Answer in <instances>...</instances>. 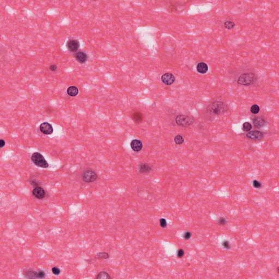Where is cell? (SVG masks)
Returning <instances> with one entry per match:
<instances>
[{
	"label": "cell",
	"instance_id": "7a4b0ae2",
	"mask_svg": "<svg viewBox=\"0 0 279 279\" xmlns=\"http://www.w3.org/2000/svg\"><path fill=\"white\" fill-rule=\"evenodd\" d=\"M256 79L257 77L254 73H244L239 77L237 82L238 84L243 86H250L253 84Z\"/></svg>",
	"mask_w": 279,
	"mask_h": 279
},
{
	"label": "cell",
	"instance_id": "83f0119b",
	"mask_svg": "<svg viewBox=\"0 0 279 279\" xmlns=\"http://www.w3.org/2000/svg\"><path fill=\"white\" fill-rule=\"evenodd\" d=\"M184 255V251L182 249H180L178 250L177 253V257H178L182 258Z\"/></svg>",
	"mask_w": 279,
	"mask_h": 279
},
{
	"label": "cell",
	"instance_id": "9c48e42d",
	"mask_svg": "<svg viewBox=\"0 0 279 279\" xmlns=\"http://www.w3.org/2000/svg\"><path fill=\"white\" fill-rule=\"evenodd\" d=\"M32 193L35 198L39 200L43 199L46 196V192L45 190L40 186L34 188Z\"/></svg>",
	"mask_w": 279,
	"mask_h": 279
},
{
	"label": "cell",
	"instance_id": "44dd1931",
	"mask_svg": "<svg viewBox=\"0 0 279 279\" xmlns=\"http://www.w3.org/2000/svg\"><path fill=\"white\" fill-rule=\"evenodd\" d=\"M174 141L177 145H182L184 141V139L182 135H177L174 138Z\"/></svg>",
	"mask_w": 279,
	"mask_h": 279
},
{
	"label": "cell",
	"instance_id": "5bb4252c",
	"mask_svg": "<svg viewBox=\"0 0 279 279\" xmlns=\"http://www.w3.org/2000/svg\"><path fill=\"white\" fill-rule=\"evenodd\" d=\"M253 124L255 127L260 128L266 125V121L261 117H255L253 119Z\"/></svg>",
	"mask_w": 279,
	"mask_h": 279
},
{
	"label": "cell",
	"instance_id": "603a6c76",
	"mask_svg": "<svg viewBox=\"0 0 279 279\" xmlns=\"http://www.w3.org/2000/svg\"><path fill=\"white\" fill-rule=\"evenodd\" d=\"M252 128H253L252 125H251L250 123L245 122L244 123L243 125L242 129L244 131H249L251 130Z\"/></svg>",
	"mask_w": 279,
	"mask_h": 279
},
{
	"label": "cell",
	"instance_id": "8fae6325",
	"mask_svg": "<svg viewBox=\"0 0 279 279\" xmlns=\"http://www.w3.org/2000/svg\"><path fill=\"white\" fill-rule=\"evenodd\" d=\"M246 136L247 138L253 140H260L263 137V134L260 131L254 130L246 134Z\"/></svg>",
	"mask_w": 279,
	"mask_h": 279
},
{
	"label": "cell",
	"instance_id": "3957f363",
	"mask_svg": "<svg viewBox=\"0 0 279 279\" xmlns=\"http://www.w3.org/2000/svg\"><path fill=\"white\" fill-rule=\"evenodd\" d=\"M31 160L35 165L39 168H46L49 166V164L44 156L39 152L33 153L31 156Z\"/></svg>",
	"mask_w": 279,
	"mask_h": 279
},
{
	"label": "cell",
	"instance_id": "ffe728a7",
	"mask_svg": "<svg viewBox=\"0 0 279 279\" xmlns=\"http://www.w3.org/2000/svg\"><path fill=\"white\" fill-rule=\"evenodd\" d=\"M96 257H97V258L100 259V260H102V259H107V258L110 257V255H109V253H107L101 252V253H97Z\"/></svg>",
	"mask_w": 279,
	"mask_h": 279
},
{
	"label": "cell",
	"instance_id": "d6a6232c",
	"mask_svg": "<svg viewBox=\"0 0 279 279\" xmlns=\"http://www.w3.org/2000/svg\"><path fill=\"white\" fill-rule=\"evenodd\" d=\"M226 223V220L224 219L223 218H221L220 219H219V223L221 225H225V223Z\"/></svg>",
	"mask_w": 279,
	"mask_h": 279
},
{
	"label": "cell",
	"instance_id": "f546056e",
	"mask_svg": "<svg viewBox=\"0 0 279 279\" xmlns=\"http://www.w3.org/2000/svg\"><path fill=\"white\" fill-rule=\"evenodd\" d=\"M223 247L226 249H229L230 248V244L228 242V241H225L223 242Z\"/></svg>",
	"mask_w": 279,
	"mask_h": 279
},
{
	"label": "cell",
	"instance_id": "6da1fadb",
	"mask_svg": "<svg viewBox=\"0 0 279 279\" xmlns=\"http://www.w3.org/2000/svg\"><path fill=\"white\" fill-rule=\"evenodd\" d=\"M228 109L227 104L221 101L213 102L207 107V112L209 114L219 115L223 114Z\"/></svg>",
	"mask_w": 279,
	"mask_h": 279
},
{
	"label": "cell",
	"instance_id": "d6986e66",
	"mask_svg": "<svg viewBox=\"0 0 279 279\" xmlns=\"http://www.w3.org/2000/svg\"><path fill=\"white\" fill-rule=\"evenodd\" d=\"M97 279H111V278L109 274L105 271H102L99 273L96 277Z\"/></svg>",
	"mask_w": 279,
	"mask_h": 279
},
{
	"label": "cell",
	"instance_id": "7c38bea8",
	"mask_svg": "<svg viewBox=\"0 0 279 279\" xmlns=\"http://www.w3.org/2000/svg\"><path fill=\"white\" fill-rule=\"evenodd\" d=\"M75 58L77 62L81 64L85 63L88 59V57L85 52L79 51L75 54Z\"/></svg>",
	"mask_w": 279,
	"mask_h": 279
},
{
	"label": "cell",
	"instance_id": "ba28073f",
	"mask_svg": "<svg viewBox=\"0 0 279 279\" xmlns=\"http://www.w3.org/2000/svg\"><path fill=\"white\" fill-rule=\"evenodd\" d=\"M66 47L69 51L76 52L80 47V43L76 39H70L67 42Z\"/></svg>",
	"mask_w": 279,
	"mask_h": 279
},
{
	"label": "cell",
	"instance_id": "7402d4cb",
	"mask_svg": "<svg viewBox=\"0 0 279 279\" xmlns=\"http://www.w3.org/2000/svg\"><path fill=\"white\" fill-rule=\"evenodd\" d=\"M235 24L234 22H232V21H226V22H225L224 23V26L226 29H227L228 30H231L232 29H233L234 27H235Z\"/></svg>",
	"mask_w": 279,
	"mask_h": 279
},
{
	"label": "cell",
	"instance_id": "52a82bcc",
	"mask_svg": "<svg viewBox=\"0 0 279 279\" xmlns=\"http://www.w3.org/2000/svg\"><path fill=\"white\" fill-rule=\"evenodd\" d=\"M40 131L45 135H51L54 132V129L52 125L48 122L42 123L39 126Z\"/></svg>",
	"mask_w": 279,
	"mask_h": 279
},
{
	"label": "cell",
	"instance_id": "836d02e7",
	"mask_svg": "<svg viewBox=\"0 0 279 279\" xmlns=\"http://www.w3.org/2000/svg\"><path fill=\"white\" fill-rule=\"evenodd\" d=\"M5 143H5V141H4V140H3V139H1V140H0V147H1V148H2L5 146Z\"/></svg>",
	"mask_w": 279,
	"mask_h": 279
},
{
	"label": "cell",
	"instance_id": "1f68e13d",
	"mask_svg": "<svg viewBox=\"0 0 279 279\" xmlns=\"http://www.w3.org/2000/svg\"><path fill=\"white\" fill-rule=\"evenodd\" d=\"M191 237V234L190 233V232H185L184 234V238L185 239H189Z\"/></svg>",
	"mask_w": 279,
	"mask_h": 279
},
{
	"label": "cell",
	"instance_id": "30bf717a",
	"mask_svg": "<svg viewBox=\"0 0 279 279\" xmlns=\"http://www.w3.org/2000/svg\"><path fill=\"white\" fill-rule=\"evenodd\" d=\"M161 81L166 85H171L175 81V77L171 73H167L161 77Z\"/></svg>",
	"mask_w": 279,
	"mask_h": 279
},
{
	"label": "cell",
	"instance_id": "4dcf8cb0",
	"mask_svg": "<svg viewBox=\"0 0 279 279\" xmlns=\"http://www.w3.org/2000/svg\"><path fill=\"white\" fill-rule=\"evenodd\" d=\"M49 69L51 72H56L57 69V66L56 65H50Z\"/></svg>",
	"mask_w": 279,
	"mask_h": 279
},
{
	"label": "cell",
	"instance_id": "4316f807",
	"mask_svg": "<svg viewBox=\"0 0 279 279\" xmlns=\"http://www.w3.org/2000/svg\"><path fill=\"white\" fill-rule=\"evenodd\" d=\"M253 185L255 188H260L262 186V185L260 183V182H259L258 181L256 180H255L253 181Z\"/></svg>",
	"mask_w": 279,
	"mask_h": 279
},
{
	"label": "cell",
	"instance_id": "5b68a950",
	"mask_svg": "<svg viewBox=\"0 0 279 279\" xmlns=\"http://www.w3.org/2000/svg\"><path fill=\"white\" fill-rule=\"evenodd\" d=\"M23 274L27 279H43L45 277V271H34L33 270H25L23 271Z\"/></svg>",
	"mask_w": 279,
	"mask_h": 279
},
{
	"label": "cell",
	"instance_id": "2e32d148",
	"mask_svg": "<svg viewBox=\"0 0 279 279\" xmlns=\"http://www.w3.org/2000/svg\"><path fill=\"white\" fill-rule=\"evenodd\" d=\"M152 168L150 165L146 163H142L139 165V172L141 173H146L150 172Z\"/></svg>",
	"mask_w": 279,
	"mask_h": 279
},
{
	"label": "cell",
	"instance_id": "9a60e30c",
	"mask_svg": "<svg viewBox=\"0 0 279 279\" xmlns=\"http://www.w3.org/2000/svg\"><path fill=\"white\" fill-rule=\"evenodd\" d=\"M131 118L135 123H140L143 120V117L141 112L140 111H135L131 115Z\"/></svg>",
	"mask_w": 279,
	"mask_h": 279
},
{
	"label": "cell",
	"instance_id": "484cf974",
	"mask_svg": "<svg viewBox=\"0 0 279 279\" xmlns=\"http://www.w3.org/2000/svg\"><path fill=\"white\" fill-rule=\"evenodd\" d=\"M160 225L161 228H165L167 226V222L166 220L164 218L160 219Z\"/></svg>",
	"mask_w": 279,
	"mask_h": 279
},
{
	"label": "cell",
	"instance_id": "4fadbf2b",
	"mask_svg": "<svg viewBox=\"0 0 279 279\" xmlns=\"http://www.w3.org/2000/svg\"><path fill=\"white\" fill-rule=\"evenodd\" d=\"M130 146L131 149L135 152H140L143 147V144L140 140L138 139H135L132 140L130 143Z\"/></svg>",
	"mask_w": 279,
	"mask_h": 279
},
{
	"label": "cell",
	"instance_id": "d4e9b609",
	"mask_svg": "<svg viewBox=\"0 0 279 279\" xmlns=\"http://www.w3.org/2000/svg\"><path fill=\"white\" fill-rule=\"evenodd\" d=\"M52 272V273L55 275H58L61 273V270L57 267L56 266H54L51 269Z\"/></svg>",
	"mask_w": 279,
	"mask_h": 279
},
{
	"label": "cell",
	"instance_id": "ac0fdd59",
	"mask_svg": "<svg viewBox=\"0 0 279 279\" xmlns=\"http://www.w3.org/2000/svg\"><path fill=\"white\" fill-rule=\"evenodd\" d=\"M67 92L68 95L74 97L78 95L79 90L76 86H71L68 88Z\"/></svg>",
	"mask_w": 279,
	"mask_h": 279
},
{
	"label": "cell",
	"instance_id": "277c9868",
	"mask_svg": "<svg viewBox=\"0 0 279 279\" xmlns=\"http://www.w3.org/2000/svg\"><path fill=\"white\" fill-rule=\"evenodd\" d=\"M195 121L193 117L191 116L180 115L176 117V123L177 125L182 127H188L193 125Z\"/></svg>",
	"mask_w": 279,
	"mask_h": 279
},
{
	"label": "cell",
	"instance_id": "f1b7e54d",
	"mask_svg": "<svg viewBox=\"0 0 279 279\" xmlns=\"http://www.w3.org/2000/svg\"><path fill=\"white\" fill-rule=\"evenodd\" d=\"M30 184L32 185L34 188L40 186V184H39L38 182L35 180H31L30 181Z\"/></svg>",
	"mask_w": 279,
	"mask_h": 279
},
{
	"label": "cell",
	"instance_id": "e0dca14e",
	"mask_svg": "<svg viewBox=\"0 0 279 279\" xmlns=\"http://www.w3.org/2000/svg\"><path fill=\"white\" fill-rule=\"evenodd\" d=\"M197 71L201 74H205L207 72L208 70V67L206 63L204 62L199 63L196 67Z\"/></svg>",
	"mask_w": 279,
	"mask_h": 279
},
{
	"label": "cell",
	"instance_id": "8992f818",
	"mask_svg": "<svg viewBox=\"0 0 279 279\" xmlns=\"http://www.w3.org/2000/svg\"><path fill=\"white\" fill-rule=\"evenodd\" d=\"M82 180L87 183L94 182L98 178V175L96 172L91 169L86 170L82 174Z\"/></svg>",
	"mask_w": 279,
	"mask_h": 279
},
{
	"label": "cell",
	"instance_id": "cb8c5ba5",
	"mask_svg": "<svg viewBox=\"0 0 279 279\" xmlns=\"http://www.w3.org/2000/svg\"><path fill=\"white\" fill-rule=\"evenodd\" d=\"M260 109L259 106L256 104L253 105L250 109V111L253 114H257L258 113L260 112Z\"/></svg>",
	"mask_w": 279,
	"mask_h": 279
}]
</instances>
